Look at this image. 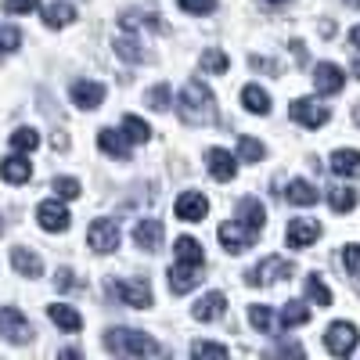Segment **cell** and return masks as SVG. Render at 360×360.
Here are the masks:
<instances>
[{"instance_id": "44", "label": "cell", "mask_w": 360, "mask_h": 360, "mask_svg": "<svg viewBox=\"0 0 360 360\" xmlns=\"http://www.w3.org/2000/svg\"><path fill=\"white\" fill-rule=\"evenodd\" d=\"M54 285L58 288H62V292H72V288H79V281H76V274H72V270H58V274H54Z\"/></svg>"}, {"instance_id": "8", "label": "cell", "mask_w": 360, "mask_h": 360, "mask_svg": "<svg viewBox=\"0 0 360 360\" xmlns=\"http://www.w3.org/2000/svg\"><path fill=\"white\" fill-rule=\"evenodd\" d=\"M292 119L299 127H307V130H317V127H324L328 119H332V112H328L317 98H299V101H292Z\"/></svg>"}, {"instance_id": "14", "label": "cell", "mask_w": 360, "mask_h": 360, "mask_svg": "<svg viewBox=\"0 0 360 360\" xmlns=\"http://www.w3.org/2000/svg\"><path fill=\"white\" fill-rule=\"evenodd\" d=\"M198 281H202V266H191V263L169 266V288H173L176 295H188Z\"/></svg>"}, {"instance_id": "34", "label": "cell", "mask_w": 360, "mask_h": 360, "mask_svg": "<svg viewBox=\"0 0 360 360\" xmlns=\"http://www.w3.org/2000/svg\"><path fill=\"white\" fill-rule=\"evenodd\" d=\"M202 69H205V72H213V76H224V72H227V54H224L220 47L202 51Z\"/></svg>"}, {"instance_id": "38", "label": "cell", "mask_w": 360, "mask_h": 360, "mask_svg": "<svg viewBox=\"0 0 360 360\" xmlns=\"http://www.w3.org/2000/svg\"><path fill=\"white\" fill-rule=\"evenodd\" d=\"M307 292L317 307H332V288H328L321 278H307Z\"/></svg>"}, {"instance_id": "28", "label": "cell", "mask_w": 360, "mask_h": 360, "mask_svg": "<svg viewBox=\"0 0 360 360\" xmlns=\"http://www.w3.org/2000/svg\"><path fill=\"white\" fill-rule=\"evenodd\" d=\"M72 18H76V8L65 4V0H54L51 8H44V22H47L51 29H62V25H69Z\"/></svg>"}, {"instance_id": "47", "label": "cell", "mask_w": 360, "mask_h": 360, "mask_svg": "<svg viewBox=\"0 0 360 360\" xmlns=\"http://www.w3.org/2000/svg\"><path fill=\"white\" fill-rule=\"evenodd\" d=\"M274 353L278 356H303V346H299V342H281Z\"/></svg>"}, {"instance_id": "37", "label": "cell", "mask_w": 360, "mask_h": 360, "mask_svg": "<svg viewBox=\"0 0 360 360\" xmlns=\"http://www.w3.org/2000/svg\"><path fill=\"white\" fill-rule=\"evenodd\" d=\"M310 321V310L303 303H288L281 310V328H295V324H307Z\"/></svg>"}, {"instance_id": "9", "label": "cell", "mask_w": 360, "mask_h": 360, "mask_svg": "<svg viewBox=\"0 0 360 360\" xmlns=\"http://www.w3.org/2000/svg\"><path fill=\"white\" fill-rule=\"evenodd\" d=\"M252 242H256V231H249L242 220L238 224H220V245L227 252H245V249H252Z\"/></svg>"}, {"instance_id": "13", "label": "cell", "mask_w": 360, "mask_h": 360, "mask_svg": "<svg viewBox=\"0 0 360 360\" xmlns=\"http://www.w3.org/2000/svg\"><path fill=\"white\" fill-rule=\"evenodd\" d=\"M314 86L321 90V94H339V90L346 86V72L332 62H324V65L314 69Z\"/></svg>"}, {"instance_id": "33", "label": "cell", "mask_w": 360, "mask_h": 360, "mask_svg": "<svg viewBox=\"0 0 360 360\" xmlns=\"http://www.w3.org/2000/svg\"><path fill=\"white\" fill-rule=\"evenodd\" d=\"M115 54L127 58V62H148V51H141V44L134 37H119L115 40Z\"/></svg>"}, {"instance_id": "3", "label": "cell", "mask_w": 360, "mask_h": 360, "mask_svg": "<svg viewBox=\"0 0 360 360\" xmlns=\"http://www.w3.org/2000/svg\"><path fill=\"white\" fill-rule=\"evenodd\" d=\"M112 292L123 299L127 307H134V310H148V307H152V299H155L152 285H148L144 278H119L112 285Z\"/></svg>"}, {"instance_id": "4", "label": "cell", "mask_w": 360, "mask_h": 360, "mask_svg": "<svg viewBox=\"0 0 360 360\" xmlns=\"http://www.w3.org/2000/svg\"><path fill=\"white\" fill-rule=\"evenodd\" d=\"M0 335L15 346H25V342H33V324L25 321V314L18 307H4L0 310Z\"/></svg>"}, {"instance_id": "27", "label": "cell", "mask_w": 360, "mask_h": 360, "mask_svg": "<svg viewBox=\"0 0 360 360\" xmlns=\"http://www.w3.org/2000/svg\"><path fill=\"white\" fill-rule=\"evenodd\" d=\"M242 105H245L252 115H266V112H270V98H266V90H263V86H256V83H249V86L242 90Z\"/></svg>"}, {"instance_id": "18", "label": "cell", "mask_w": 360, "mask_h": 360, "mask_svg": "<svg viewBox=\"0 0 360 360\" xmlns=\"http://www.w3.org/2000/svg\"><path fill=\"white\" fill-rule=\"evenodd\" d=\"M224 310H227L224 292H209V295H202L198 303H195L191 317H195V321H220V317H224Z\"/></svg>"}, {"instance_id": "10", "label": "cell", "mask_w": 360, "mask_h": 360, "mask_svg": "<svg viewBox=\"0 0 360 360\" xmlns=\"http://www.w3.org/2000/svg\"><path fill=\"white\" fill-rule=\"evenodd\" d=\"M69 209L62 205V202H40L37 205V224L44 227V231H51V234H58V231H69Z\"/></svg>"}, {"instance_id": "46", "label": "cell", "mask_w": 360, "mask_h": 360, "mask_svg": "<svg viewBox=\"0 0 360 360\" xmlns=\"http://www.w3.org/2000/svg\"><path fill=\"white\" fill-rule=\"evenodd\" d=\"M349 51H356V54H360V25H356V29H349ZM353 76L360 79V58H356V65H353Z\"/></svg>"}, {"instance_id": "45", "label": "cell", "mask_w": 360, "mask_h": 360, "mask_svg": "<svg viewBox=\"0 0 360 360\" xmlns=\"http://www.w3.org/2000/svg\"><path fill=\"white\" fill-rule=\"evenodd\" d=\"M342 259H346V270H349V274H353V278H360V245H349Z\"/></svg>"}, {"instance_id": "23", "label": "cell", "mask_w": 360, "mask_h": 360, "mask_svg": "<svg viewBox=\"0 0 360 360\" xmlns=\"http://www.w3.org/2000/svg\"><path fill=\"white\" fill-rule=\"evenodd\" d=\"M0 176H4L8 184H25V180L33 176V166H29V159L18 152V155H11V159L0 162Z\"/></svg>"}, {"instance_id": "26", "label": "cell", "mask_w": 360, "mask_h": 360, "mask_svg": "<svg viewBox=\"0 0 360 360\" xmlns=\"http://www.w3.org/2000/svg\"><path fill=\"white\" fill-rule=\"evenodd\" d=\"M176 263H191V266H205V256H202V245L195 242V238H176Z\"/></svg>"}, {"instance_id": "21", "label": "cell", "mask_w": 360, "mask_h": 360, "mask_svg": "<svg viewBox=\"0 0 360 360\" xmlns=\"http://www.w3.org/2000/svg\"><path fill=\"white\" fill-rule=\"evenodd\" d=\"M11 266L18 270L22 278H40V274H44V263H40V256H37V252H29L25 245L11 249Z\"/></svg>"}, {"instance_id": "31", "label": "cell", "mask_w": 360, "mask_h": 360, "mask_svg": "<svg viewBox=\"0 0 360 360\" xmlns=\"http://www.w3.org/2000/svg\"><path fill=\"white\" fill-rule=\"evenodd\" d=\"M11 148H15V152H37V148H40V134L33 127H18L11 134Z\"/></svg>"}, {"instance_id": "2", "label": "cell", "mask_w": 360, "mask_h": 360, "mask_svg": "<svg viewBox=\"0 0 360 360\" xmlns=\"http://www.w3.org/2000/svg\"><path fill=\"white\" fill-rule=\"evenodd\" d=\"M105 349L115 353V356H155V353H162V346L152 335L134 332V328H112L105 335Z\"/></svg>"}, {"instance_id": "25", "label": "cell", "mask_w": 360, "mask_h": 360, "mask_svg": "<svg viewBox=\"0 0 360 360\" xmlns=\"http://www.w3.org/2000/svg\"><path fill=\"white\" fill-rule=\"evenodd\" d=\"M285 198H288L292 205H317V202H321V191L310 184V180H292L288 191H285Z\"/></svg>"}, {"instance_id": "24", "label": "cell", "mask_w": 360, "mask_h": 360, "mask_svg": "<svg viewBox=\"0 0 360 360\" xmlns=\"http://www.w3.org/2000/svg\"><path fill=\"white\" fill-rule=\"evenodd\" d=\"M332 169L339 176L360 180V152H353V148H339V152H332Z\"/></svg>"}, {"instance_id": "50", "label": "cell", "mask_w": 360, "mask_h": 360, "mask_svg": "<svg viewBox=\"0 0 360 360\" xmlns=\"http://www.w3.org/2000/svg\"><path fill=\"white\" fill-rule=\"evenodd\" d=\"M4 54H8V51H4V44H0V58H4Z\"/></svg>"}, {"instance_id": "15", "label": "cell", "mask_w": 360, "mask_h": 360, "mask_svg": "<svg viewBox=\"0 0 360 360\" xmlns=\"http://www.w3.org/2000/svg\"><path fill=\"white\" fill-rule=\"evenodd\" d=\"M119 22H123V29H152V33H166V22L159 18V11H148V8H130Z\"/></svg>"}, {"instance_id": "32", "label": "cell", "mask_w": 360, "mask_h": 360, "mask_svg": "<svg viewBox=\"0 0 360 360\" xmlns=\"http://www.w3.org/2000/svg\"><path fill=\"white\" fill-rule=\"evenodd\" d=\"M263 155H266V148L256 137H249V134L238 137V159H242V162H259Z\"/></svg>"}, {"instance_id": "29", "label": "cell", "mask_w": 360, "mask_h": 360, "mask_svg": "<svg viewBox=\"0 0 360 360\" xmlns=\"http://www.w3.org/2000/svg\"><path fill=\"white\" fill-rule=\"evenodd\" d=\"M47 314H51V321H54L58 328H65V332H79V328H83V317H79L72 307L54 303V307H47Z\"/></svg>"}, {"instance_id": "11", "label": "cell", "mask_w": 360, "mask_h": 360, "mask_svg": "<svg viewBox=\"0 0 360 360\" xmlns=\"http://www.w3.org/2000/svg\"><path fill=\"white\" fill-rule=\"evenodd\" d=\"M173 213H176L180 220H188V224H198V220L209 213V198H205L202 191H184V195L176 198Z\"/></svg>"}, {"instance_id": "35", "label": "cell", "mask_w": 360, "mask_h": 360, "mask_svg": "<svg viewBox=\"0 0 360 360\" xmlns=\"http://www.w3.org/2000/svg\"><path fill=\"white\" fill-rule=\"evenodd\" d=\"M328 202H332V209H335V213H349V209L356 205V191H353V188H332Z\"/></svg>"}, {"instance_id": "6", "label": "cell", "mask_w": 360, "mask_h": 360, "mask_svg": "<svg viewBox=\"0 0 360 360\" xmlns=\"http://www.w3.org/2000/svg\"><path fill=\"white\" fill-rule=\"evenodd\" d=\"M86 242H90V249L101 252V256L115 252L119 249V224L115 220H94L86 227Z\"/></svg>"}, {"instance_id": "36", "label": "cell", "mask_w": 360, "mask_h": 360, "mask_svg": "<svg viewBox=\"0 0 360 360\" xmlns=\"http://www.w3.org/2000/svg\"><path fill=\"white\" fill-rule=\"evenodd\" d=\"M249 321H252L256 332H270V328H274V314H270V307H263V303L249 307Z\"/></svg>"}, {"instance_id": "1", "label": "cell", "mask_w": 360, "mask_h": 360, "mask_svg": "<svg viewBox=\"0 0 360 360\" xmlns=\"http://www.w3.org/2000/svg\"><path fill=\"white\" fill-rule=\"evenodd\" d=\"M180 119L191 127H205V123H213V94H209V86L202 79H191L184 90H180Z\"/></svg>"}, {"instance_id": "39", "label": "cell", "mask_w": 360, "mask_h": 360, "mask_svg": "<svg viewBox=\"0 0 360 360\" xmlns=\"http://www.w3.org/2000/svg\"><path fill=\"white\" fill-rule=\"evenodd\" d=\"M54 195L58 198H79L83 191H79V180L76 176H58L54 180Z\"/></svg>"}, {"instance_id": "41", "label": "cell", "mask_w": 360, "mask_h": 360, "mask_svg": "<svg viewBox=\"0 0 360 360\" xmlns=\"http://www.w3.org/2000/svg\"><path fill=\"white\" fill-rule=\"evenodd\" d=\"M180 11H188V15H209L217 8V0H176Z\"/></svg>"}, {"instance_id": "43", "label": "cell", "mask_w": 360, "mask_h": 360, "mask_svg": "<svg viewBox=\"0 0 360 360\" xmlns=\"http://www.w3.org/2000/svg\"><path fill=\"white\" fill-rule=\"evenodd\" d=\"M40 8V0H4V11L8 15H29V11H37Z\"/></svg>"}, {"instance_id": "19", "label": "cell", "mask_w": 360, "mask_h": 360, "mask_svg": "<svg viewBox=\"0 0 360 360\" xmlns=\"http://www.w3.org/2000/svg\"><path fill=\"white\" fill-rule=\"evenodd\" d=\"M134 242L144 252H155L162 245V220H141L137 231H134Z\"/></svg>"}, {"instance_id": "49", "label": "cell", "mask_w": 360, "mask_h": 360, "mask_svg": "<svg viewBox=\"0 0 360 360\" xmlns=\"http://www.w3.org/2000/svg\"><path fill=\"white\" fill-rule=\"evenodd\" d=\"M346 4H353V8H360V0H346Z\"/></svg>"}, {"instance_id": "48", "label": "cell", "mask_w": 360, "mask_h": 360, "mask_svg": "<svg viewBox=\"0 0 360 360\" xmlns=\"http://www.w3.org/2000/svg\"><path fill=\"white\" fill-rule=\"evenodd\" d=\"M263 8H281V4H288V0H259Z\"/></svg>"}, {"instance_id": "40", "label": "cell", "mask_w": 360, "mask_h": 360, "mask_svg": "<svg viewBox=\"0 0 360 360\" xmlns=\"http://www.w3.org/2000/svg\"><path fill=\"white\" fill-rule=\"evenodd\" d=\"M148 105H152L155 112H166V108H169V86L159 83L155 90H148Z\"/></svg>"}, {"instance_id": "17", "label": "cell", "mask_w": 360, "mask_h": 360, "mask_svg": "<svg viewBox=\"0 0 360 360\" xmlns=\"http://www.w3.org/2000/svg\"><path fill=\"white\" fill-rule=\"evenodd\" d=\"M321 238V224L317 220H292L288 224V245L292 249H307Z\"/></svg>"}, {"instance_id": "20", "label": "cell", "mask_w": 360, "mask_h": 360, "mask_svg": "<svg viewBox=\"0 0 360 360\" xmlns=\"http://www.w3.org/2000/svg\"><path fill=\"white\" fill-rule=\"evenodd\" d=\"M209 173H213L217 180H234V173H238V162H234V155L231 152H224V148H213V152H209Z\"/></svg>"}, {"instance_id": "16", "label": "cell", "mask_w": 360, "mask_h": 360, "mask_svg": "<svg viewBox=\"0 0 360 360\" xmlns=\"http://www.w3.org/2000/svg\"><path fill=\"white\" fill-rule=\"evenodd\" d=\"M98 144H101V152L105 155H112V159H119V162H127L130 159V137L127 134H119V130H101L98 134Z\"/></svg>"}, {"instance_id": "22", "label": "cell", "mask_w": 360, "mask_h": 360, "mask_svg": "<svg viewBox=\"0 0 360 360\" xmlns=\"http://www.w3.org/2000/svg\"><path fill=\"white\" fill-rule=\"evenodd\" d=\"M238 220H242L249 231H263L266 227V209L256 202V198H242V202H238Z\"/></svg>"}, {"instance_id": "5", "label": "cell", "mask_w": 360, "mask_h": 360, "mask_svg": "<svg viewBox=\"0 0 360 360\" xmlns=\"http://www.w3.org/2000/svg\"><path fill=\"white\" fill-rule=\"evenodd\" d=\"M295 274V263L292 259H281V256H266L256 270H249L245 274V281L256 288V285H266V281H285V278H292Z\"/></svg>"}, {"instance_id": "7", "label": "cell", "mask_w": 360, "mask_h": 360, "mask_svg": "<svg viewBox=\"0 0 360 360\" xmlns=\"http://www.w3.org/2000/svg\"><path fill=\"white\" fill-rule=\"evenodd\" d=\"M324 349L332 353V356H349L356 349V328L346 324V321H335L324 332Z\"/></svg>"}, {"instance_id": "12", "label": "cell", "mask_w": 360, "mask_h": 360, "mask_svg": "<svg viewBox=\"0 0 360 360\" xmlns=\"http://www.w3.org/2000/svg\"><path fill=\"white\" fill-rule=\"evenodd\" d=\"M105 101V86L101 83H94V79H76L72 83V105L76 108H98Z\"/></svg>"}, {"instance_id": "30", "label": "cell", "mask_w": 360, "mask_h": 360, "mask_svg": "<svg viewBox=\"0 0 360 360\" xmlns=\"http://www.w3.org/2000/svg\"><path fill=\"white\" fill-rule=\"evenodd\" d=\"M123 134L130 137V144H144L148 137H152V127L137 115H123Z\"/></svg>"}, {"instance_id": "42", "label": "cell", "mask_w": 360, "mask_h": 360, "mask_svg": "<svg viewBox=\"0 0 360 360\" xmlns=\"http://www.w3.org/2000/svg\"><path fill=\"white\" fill-rule=\"evenodd\" d=\"M191 353H195V356H227L231 349H227V346H220V342H195V346H191Z\"/></svg>"}, {"instance_id": "51", "label": "cell", "mask_w": 360, "mask_h": 360, "mask_svg": "<svg viewBox=\"0 0 360 360\" xmlns=\"http://www.w3.org/2000/svg\"><path fill=\"white\" fill-rule=\"evenodd\" d=\"M0 234H4V220H0Z\"/></svg>"}]
</instances>
